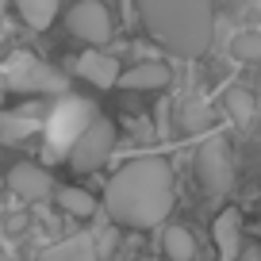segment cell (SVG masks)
Segmentation results:
<instances>
[{
	"mask_svg": "<svg viewBox=\"0 0 261 261\" xmlns=\"http://www.w3.org/2000/svg\"><path fill=\"white\" fill-rule=\"evenodd\" d=\"M223 108H227V115L238 127H246V123H253V115H257V96H253L250 89H242V85H234V89L223 92Z\"/></svg>",
	"mask_w": 261,
	"mask_h": 261,
	"instance_id": "13",
	"label": "cell"
},
{
	"mask_svg": "<svg viewBox=\"0 0 261 261\" xmlns=\"http://www.w3.org/2000/svg\"><path fill=\"white\" fill-rule=\"evenodd\" d=\"M112 150H115V127H112V119L92 115L89 127L77 135L73 150H69V165H73L77 173H92V169H100V165L112 158Z\"/></svg>",
	"mask_w": 261,
	"mask_h": 261,
	"instance_id": "6",
	"label": "cell"
},
{
	"mask_svg": "<svg viewBox=\"0 0 261 261\" xmlns=\"http://www.w3.org/2000/svg\"><path fill=\"white\" fill-rule=\"evenodd\" d=\"M162 250H165V257H173V261H192L196 257L192 230H188V227H169L165 238H162Z\"/></svg>",
	"mask_w": 261,
	"mask_h": 261,
	"instance_id": "16",
	"label": "cell"
},
{
	"mask_svg": "<svg viewBox=\"0 0 261 261\" xmlns=\"http://www.w3.org/2000/svg\"><path fill=\"white\" fill-rule=\"evenodd\" d=\"M35 130H39V123L35 119H27L23 112H0V139L4 142H23V139H31Z\"/></svg>",
	"mask_w": 261,
	"mask_h": 261,
	"instance_id": "17",
	"label": "cell"
},
{
	"mask_svg": "<svg viewBox=\"0 0 261 261\" xmlns=\"http://www.w3.org/2000/svg\"><path fill=\"white\" fill-rule=\"evenodd\" d=\"M212 234H215V250H219L223 261H234L238 250H242V212L238 207H223L212 223Z\"/></svg>",
	"mask_w": 261,
	"mask_h": 261,
	"instance_id": "9",
	"label": "cell"
},
{
	"mask_svg": "<svg viewBox=\"0 0 261 261\" xmlns=\"http://www.w3.org/2000/svg\"><path fill=\"white\" fill-rule=\"evenodd\" d=\"M0 77H4V89L19 92V96H50V92L62 96V92H65V77L58 73L54 65L39 62L35 54H23V50L4 62Z\"/></svg>",
	"mask_w": 261,
	"mask_h": 261,
	"instance_id": "4",
	"label": "cell"
},
{
	"mask_svg": "<svg viewBox=\"0 0 261 261\" xmlns=\"http://www.w3.org/2000/svg\"><path fill=\"white\" fill-rule=\"evenodd\" d=\"M4 185H8V192L19 196L23 204H39V200H46V196H54V177H50L42 165H35V162L12 165L8 177H4Z\"/></svg>",
	"mask_w": 261,
	"mask_h": 261,
	"instance_id": "8",
	"label": "cell"
},
{
	"mask_svg": "<svg viewBox=\"0 0 261 261\" xmlns=\"http://www.w3.org/2000/svg\"><path fill=\"white\" fill-rule=\"evenodd\" d=\"M177 112H180V130H185V135H204V130L212 127V108L200 96H188Z\"/></svg>",
	"mask_w": 261,
	"mask_h": 261,
	"instance_id": "15",
	"label": "cell"
},
{
	"mask_svg": "<svg viewBox=\"0 0 261 261\" xmlns=\"http://www.w3.org/2000/svg\"><path fill=\"white\" fill-rule=\"evenodd\" d=\"M169 85V65L165 62H142V65H130L127 73H119V89L127 92H154Z\"/></svg>",
	"mask_w": 261,
	"mask_h": 261,
	"instance_id": "11",
	"label": "cell"
},
{
	"mask_svg": "<svg viewBox=\"0 0 261 261\" xmlns=\"http://www.w3.org/2000/svg\"><path fill=\"white\" fill-rule=\"evenodd\" d=\"M196 180L207 196H227L234 188V154L223 135H212L196 146Z\"/></svg>",
	"mask_w": 261,
	"mask_h": 261,
	"instance_id": "5",
	"label": "cell"
},
{
	"mask_svg": "<svg viewBox=\"0 0 261 261\" xmlns=\"http://www.w3.org/2000/svg\"><path fill=\"white\" fill-rule=\"evenodd\" d=\"M92 253H96V246H92L85 234H77V238H69V242H62V246H50L46 257L62 261V257H92Z\"/></svg>",
	"mask_w": 261,
	"mask_h": 261,
	"instance_id": "18",
	"label": "cell"
},
{
	"mask_svg": "<svg viewBox=\"0 0 261 261\" xmlns=\"http://www.w3.org/2000/svg\"><path fill=\"white\" fill-rule=\"evenodd\" d=\"M230 50H234L238 62H261V31H246V35H238V39L230 42Z\"/></svg>",
	"mask_w": 261,
	"mask_h": 261,
	"instance_id": "19",
	"label": "cell"
},
{
	"mask_svg": "<svg viewBox=\"0 0 261 261\" xmlns=\"http://www.w3.org/2000/svg\"><path fill=\"white\" fill-rule=\"evenodd\" d=\"M16 12L31 31H46L58 16V0H16Z\"/></svg>",
	"mask_w": 261,
	"mask_h": 261,
	"instance_id": "14",
	"label": "cell"
},
{
	"mask_svg": "<svg viewBox=\"0 0 261 261\" xmlns=\"http://www.w3.org/2000/svg\"><path fill=\"white\" fill-rule=\"evenodd\" d=\"M142 27L177 58L207 54L215 39V0H139Z\"/></svg>",
	"mask_w": 261,
	"mask_h": 261,
	"instance_id": "2",
	"label": "cell"
},
{
	"mask_svg": "<svg viewBox=\"0 0 261 261\" xmlns=\"http://www.w3.org/2000/svg\"><path fill=\"white\" fill-rule=\"evenodd\" d=\"M96 115V104L81 96H62L54 104L46 119V146H42V162L46 165H58V162H69V150H73L77 135L89 127V119Z\"/></svg>",
	"mask_w": 261,
	"mask_h": 261,
	"instance_id": "3",
	"label": "cell"
},
{
	"mask_svg": "<svg viewBox=\"0 0 261 261\" xmlns=\"http://www.w3.org/2000/svg\"><path fill=\"white\" fill-rule=\"evenodd\" d=\"M238 257H246V261H261V246H257V242H250V246L242 242V250H238Z\"/></svg>",
	"mask_w": 261,
	"mask_h": 261,
	"instance_id": "20",
	"label": "cell"
},
{
	"mask_svg": "<svg viewBox=\"0 0 261 261\" xmlns=\"http://www.w3.org/2000/svg\"><path fill=\"white\" fill-rule=\"evenodd\" d=\"M0 185H4V177H0Z\"/></svg>",
	"mask_w": 261,
	"mask_h": 261,
	"instance_id": "23",
	"label": "cell"
},
{
	"mask_svg": "<svg viewBox=\"0 0 261 261\" xmlns=\"http://www.w3.org/2000/svg\"><path fill=\"white\" fill-rule=\"evenodd\" d=\"M0 219H4V207H0Z\"/></svg>",
	"mask_w": 261,
	"mask_h": 261,
	"instance_id": "22",
	"label": "cell"
},
{
	"mask_svg": "<svg viewBox=\"0 0 261 261\" xmlns=\"http://www.w3.org/2000/svg\"><path fill=\"white\" fill-rule=\"evenodd\" d=\"M54 204L62 207L65 215H73V219H89L92 212H96V200H92V192H85V188H54Z\"/></svg>",
	"mask_w": 261,
	"mask_h": 261,
	"instance_id": "12",
	"label": "cell"
},
{
	"mask_svg": "<svg viewBox=\"0 0 261 261\" xmlns=\"http://www.w3.org/2000/svg\"><path fill=\"white\" fill-rule=\"evenodd\" d=\"M65 27H69L73 39L89 42V46H104L115 35L112 16H108V8L100 0H77L73 8H69V16H65Z\"/></svg>",
	"mask_w": 261,
	"mask_h": 261,
	"instance_id": "7",
	"label": "cell"
},
{
	"mask_svg": "<svg viewBox=\"0 0 261 261\" xmlns=\"http://www.w3.org/2000/svg\"><path fill=\"white\" fill-rule=\"evenodd\" d=\"M77 73L85 77V81H92L96 89H115L119 85V62H115L112 54H104V50H85L81 58H77Z\"/></svg>",
	"mask_w": 261,
	"mask_h": 261,
	"instance_id": "10",
	"label": "cell"
},
{
	"mask_svg": "<svg viewBox=\"0 0 261 261\" xmlns=\"http://www.w3.org/2000/svg\"><path fill=\"white\" fill-rule=\"evenodd\" d=\"M23 227H27V219H8V230H12V234H19Z\"/></svg>",
	"mask_w": 261,
	"mask_h": 261,
	"instance_id": "21",
	"label": "cell"
},
{
	"mask_svg": "<svg viewBox=\"0 0 261 261\" xmlns=\"http://www.w3.org/2000/svg\"><path fill=\"white\" fill-rule=\"evenodd\" d=\"M177 200V185H173V169L165 158L146 154L127 162L104 188V207L119 227L150 230L165 223Z\"/></svg>",
	"mask_w": 261,
	"mask_h": 261,
	"instance_id": "1",
	"label": "cell"
}]
</instances>
